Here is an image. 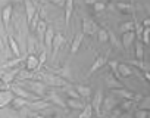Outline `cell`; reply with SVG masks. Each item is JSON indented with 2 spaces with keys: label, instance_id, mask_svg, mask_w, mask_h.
Wrapping results in <instances>:
<instances>
[{
  "label": "cell",
  "instance_id": "obj_6",
  "mask_svg": "<svg viewBox=\"0 0 150 118\" xmlns=\"http://www.w3.org/2000/svg\"><path fill=\"white\" fill-rule=\"evenodd\" d=\"M119 105V102H118V99L115 97V95H108L105 99H103V106H102V111H103V115H109V114H112L115 109H116V106Z\"/></svg>",
  "mask_w": 150,
  "mask_h": 118
},
{
  "label": "cell",
  "instance_id": "obj_23",
  "mask_svg": "<svg viewBox=\"0 0 150 118\" xmlns=\"http://www.w3.org/2000/svg\"><path fill=\"white\" fill-rule=\"evenodd\" d=\"M75 89H77V92L80 93V96L84 99V100H88L93 95V89L90 86H84V84H77L75 86Z\"/></svg>",
  "mask_w": 150,
  "mask_h": 118
},
{
  "label": "cell",
  "instance_id": "obj_15",
  "mask_svg": "<svg viewBox=\"0 0 150 118\" xmlns=\"http://www.w3.org/2000/svg\"><path fill=\"white\" fill-rule=\"evenodd\" d=\"M105 84H106V87H108V89H110V90L125 87V86H124V83H122V81H119V80L112 74V73H108V74L105 75Z\"/></svg>",
  "mask_w": 150,
  "mask_h": 118
},
{
  "label": "cell",
  "instance_id": "obj_34",
  "mask_svg": "<svg viewBox=\"0 0 150 118\" xmlns=\"http://www.w3.org/2000/svg\"><path fill=\"white\" fill-rule=\"evenodd\" d=\"M96 37H97V40H99L100 43H106V41H109V30H106V28H100Z\"/></svg>",
  "mask_w": 150,
  "mask_h": 118
},
{
  "label": "cell",
  "instance_id": "obj_50",
  "mask_svg": "<svg viewBox=\"0 0 150 118\" xmlns=\"http://www.w3.org/2000/svg\"><path fill=\"white\" fill-rule=\"evenodd\" d=\"M147 118H150V111H149V117H147Z\"/></svg>",
  "mask_w": 150,
  "mask_h": 118
},
{
  "label": "cell",
  "instance_id": "obj_44",
  "mask_svg": "<svg viewBox=\"0 0 150 118\" xmlns=\"http://www.w3.org/2000/svg\"><path fill=\"white\" fill-rule=\"evenodd\" d=\"M84 2H86V5H90V6H93V5L97 2V0H84Z\"/></svg>",
  "mask_w": 150,
  "mask_h": 118
},
{
  "label": "cell",
  "instance_id": "obj_25",
  "mask_svg": "<svg viewBox=\"0 0 150 118\" xmlns=\"http://www.w3.org/2000/svg\"><path fill=\"white\" fill-rule=\"evenodd\" d=\"M66 105H68V108H71V109H78V111H83V109H84V106H86L87 103L84 102V99H72V97H68Z\"/></svg>",
  "mask_w": 150,
  "mask_h": 118
},
{
  "label": "cell",
  "instance_id": "obj_9",
  "mask_svg": "<svg viewBox=\"0 0 150 118\" xmlns=\"http://www.w3.org/2000/svg\"><path fill=\"white\" fill-rule=\"evenodd\" d=\"M63 43H65V36L62 33H56L54 40H53V46H52V61L53 62H56L57 53H59L60 47L63 46Z\"/></svg>",
  "mask_w": 150,
  "mask_h": 118
},
{
  "label": "cell",
  "instance_id": "obj_29",
  "mask_svg": "<svg viewBox=\"0 0 150 118\" xmlns=\"http://www.w3.org/2000/svg\"><path fill=\"white\" fill-rule=\"evenodd\" d=\"M30 102H31V100H28V99H24V97L15 96V99H13V102H12L11 105H12V108H13V109H22V108L28 106V105H30Z\"/></svg>",
  "mask_w": 150,
  "mask_h": 118
},
{
  "label": "cell",
  "instance_id": "obj_8",
  "mask_svg": "<svg viewBox=\"0 0 150 118\" xmlns=\"http://www.w3.org/2000/svg\"><path fill=\"white\" fill-rule=\"evenodd\" d=\"M103 90L102 89H99L96 93H94V96H93V102H91V105H93V111L96 112V115L97 117H103V111H102V106H103Z\"/></svg>",
  "mask_w": 150,
  "mask_h": 118
},
{
  "label": "cell",
  "instance_id": "obj_5",
  "mask_svg": "<svg viewBox=\"0 0 150 118\" xmlns=\"http://www.w3.org/2000/svg\"><path fill=\"white\" fill-rule=\"evenodd\" d=\"M99 30H100V27L97 25L96 21H93V19H91L90 16H87V15L83 16V31H84L86 36L96 37L97 33H99Z\"/></svg>",
  "mask_w": 150,
  "mask_h": 118
},
{
  "label": "cell",
  "instance_id": "obj_52",
  "mask_svg": "<svg viewBox=\"0 0 150 118\" xmlns=\"http://www.w3.org/2000/svg\"><path fill=\"white\" fill-rule=\"evenodd\" d=\"M2 118H5V117H2Z\"/></svg>",
  "mask_w": 150,
  "mask_h": 118
},
{
  "label": "cell",
  "instance_id": "obj_37",
  "mask_svg": "<svg viewBox=\"0 0 150 118\" xmlns=\"http://www.w3.org/2000/svg\"><path fill=\"white\" fill-rule=\"evenodd\" d=\"M106 8H108V5H106L105 2H96V3L93 5V11H94V14H102V12L106 11Z\"/></svg>",
  "mask_w": 150,
  "mask_h": 118
},
{
  "label": "cell",
  "instance_id": "obj_45",
  "mask_svg": "<svg viewBox=\"0 0 150 118\" xmlns=\"http://www.w3.org/2000/svg\"><path fill=\"white\" fill-rule=\"evenodd\" d=\"M3 89H9V87H6V84L3 83V80L0 78V90H3Z\"/></svg>",
  "mask_w": 150,
  "mask_h": 118
},
{
  "label": "cell",
  "instance_id": "obj_40",
  "mask_svg": "<svg viewBox=\"0 0 150 118\" xmlns=\"http://www.w3.org/2000/svg\"><path fill=\"white\" fill-rule=\"evenodd\" d=\"M35 49H37V41L33 37H28V55L30 53H34Z\"/></svg>",
  "mask_w": 150,
  "mask_h": 118
},
{
  "label": "cell",
  "instance_id": "obj_7",
  "mask_svg": "<svg viewBox=\"0 0 150 118\" xmlns=\"http://www.w3.org/2000/svg\"><path fill=\"white\" fill-rule=\"evenodd\" d=\"M19 71H21V68H19V67H16V68H12V70H5V71L0 73V78L3 80V83L6 84V87H9V89H11V84L16 80V77H18Z\"/></svg>",
  "mask_w": 150,
  "mask_h": 118
},
{
  "label": "cell",
  "instance_id": "obj_49",
  "mask_svg": "<svg viewBox=\"0 0 150 118\" xmlns=\"http://www.w3.org/2000/svg\"><path fill=\"white\" fill-rule=\"evenodd\" d=\"M47 118H60V117H47Z\"/></svg>",
  "mask_w": 150,
  "mask_h": 118
},
{
  "label": "cell",
  "instance_id": "obj_11",
  "mask_svg": "<svg viewBox=\"0 0 150 118\" xmlns=\"http://www.w3.org/2000/svg\"><path fill=\"white\" fill-rule=\"evenodd\" d=\"M49 71L57 74L59 77L65 78L66 81H74V78H72V71H71V67H69L68 64H65V65L60 67V68H49Z\"/></svg>",
  "mask_w": 150,
  "mask_h": 118
},
{
  "label": "cell",
  "instance_id": "obj_46",
  "mask_svg": "<svg viewBox=\"0 0 150 118\" xmlns=\"http://www.w3.org/2000/svg\"><path fill=\"white\" fill-rule=\"evenodd\" d=\"M0 50H2V52H5V44H3L2 38H0Z\"/></svg>",
  "mask_w": 150,
  "mask_h": 118
},
{
  "label": "cell",
  "instance_id": "obj_16",
  "mask_svg": "<svg viewBox=\"0 0 150 118\" xmlns=\"http://www.w3.org/2000/svg\"><path fill=\"white\" fill-rule=\"evenodd\" d=\"M84 36H86L84 31H78L77 34L74 36V38L71 41V55H75L80 50V47L83 44V40H84Z\"/></svg>",
  "mask_w": 150,
  "mask_h": 118
},
{
  "label": "cell",
  "instance_id": "obj_1",
  "mask_svg": "<svg viewBox=\"0 0 150 118\" xmlns=\"http://www.w3.org/2000/svg\"><path fill=\"white\" fill-rule=\"evenodd\" d=\"M35 80H40V81H43L44 84H47V86H52V87H65V86H68L69 84V81H66L65 78H62V77H59L57 74H54V73H52V71H43V70H40L38 73H37V78Z\"/></svg>",
  "mask_w": 150,
  "mask_h": 118
},
{
  "label": "cell",
  "instance_id": "obj_22",
  "mask_svg": "<svg viewBox=\"0 0 150 118\" xmlns=\"http://www.w3.org/2000/svg\"><path fill=\"white\" fill-rule=\"evenodd\" d=\"M54 36H56V33H54L53 27H49L47 31H46V36H44V49H46L47 52H52V46H53Z\"/></svg>",
  "mask_w": 150,
  "mask_h": 118
},
{
  "label": "cell",
  "instance_id": "obj_27",
  "mask_svg": "<svg viewBox=\"0 0 150 118\" xmlns=\"http://www.w3.org/2000/svg\"><path fill=\"white\" fill-rule=\"evenodd\" d=\"M134 73H135V70L131 65H128V64H119V74H121L122 78H128Z\"/></svg>",
  "mask_w": 150,
  "mask_h": 118
},
{
  "label": "cell",
  "instance_id": "obj_17",
  "mask_svg": "<svg viewBox=\"0 0 150 118\" xmlns=\"http://www.w3.org/2000/svg\"><path fill=\"white\" fill-rule=\"evenodd\" d=\"M12 14H13V6L9 3L3 8L2 11V22L5 25V30L8 31L9 30V24H11V19H12Z\"/></svg>",
  "mask_w": 150,
  "mask_h": 118
},
{
  "label": "cell",
  "instance_id": "obj_31",
  "mask_svg": "<svg viewBox=\"0 0 150 118\" xmlns=\"http://www.w3.org/2000/svg\"><path fill=\"white\" fill-rule=\"evenodd\" d=\"M119 31H121L122 34L129 33V31H135V24H134V21H127V22H122V24L119 25Z\"/></svg>",
  "mask_w": 150,
  "mask_h": 118
},
{
  "label": "cell",
  "instance_id": "obj_24",
  "mask_svg": "<svg viewBox=\"0 0 150 118\" xmlns=\"http://www.w3.org/2000/svg\"><path fill=\"white\" fill-rule=\"evenodd\" d=\"M63 8H65V27L69 28L71 16H72V12H74V0H66Z\"/></svg>",
  "mask_w": 150,
  "mask_h": 118
},
{
  "label": "cell",
  "instance_id": "obj_26",
  "mask_svg": "<svg viewBox=\"0 0 150 118\" xmlns=\"http://www.w3.org/2000/svg\"><path fill=\"white\" fill-rule=\"evenodd\" d=\"M47 28H49V25L46 24V21H40L38 22V25H37V30H35V34H37V38L40 40V43H43L44 44V36H46V31H47Z\"/></svg>",
  "mask_w": 150,
  "mask_h": 118
},
{
  "label": "cell",
  "instance_id": "obj_42",
  "mask_svg": "<svg viewBox=\"0 0 150 118\" xmlns=\"http://www.w3.org/2000/svg\"><path fill=\"white\" fill-rule=\"evenodd\" d=\"M49 2L53 3V5H56V6H65L66 0H49Z\"/></svg>",
  "mask_w": 150,
  "mask_h": 118
},
{
  "label": "cell",
  "instance_id": "obj_19",
  "mask_svg": "<svg viewBox=\"0 0 150 118\" xmlns=\"http://www.w3.org/2000/svg\"><path fill=\"white\" fill-rule=\"evenodd\" d=\"M50 106H52V103H50L47 99L33 100V102H30V105H28V108H30L31 111H44V109H47V108H50Z\"/></svg>",
  "mask_w": 150,
  "mask_h": 118
},
{
  "label": "cell",
  "instance_id": "obj_43",
  "mask_svg": "<svg viewBox=\"0 0 150 118\" xmlns=\"http://www.w3.org/2000/svg\"><path fill=\"white\" fill-rule=\"evenodd\" d=\"M143 27L144 28H150V18H147V19L143 21Z\"/></svg>",
  "mask_w": 150,
  "mask_h": 118
},
{
  "label": "cell",
  "instance_id": "obj_51",
  "mask_svg": "<svg viewBox=\"0 0 150 118\" xmlns=\"http://www.w3.org/2000/svg\"><path fill=\"white\" fill-rule=\"evenodd\" d=\"M129 2H132V0H129Z\"/></svg>",
  "mask_w": 150,
  "mask_h": 118
},
{
  "label": "cell",
  "instance_id": "obj_41",
  "mask_svg": "<svg viewBox=\"0 0 150 118\" xmlns=\"http://www.w3.org/2000/svg\"><path fill=\"white\" fill-rule=\"evenodd\" d=\"M47 53H49V52L44 49V50H41V53H40V56H38V61H40V68H43V67H44V64H46Z\"/></svg>",
  "mask_w": 150,
  "mask_h": 118
},
{
  "label": "cell",
  "instance_id": "obj_28",
  "mask_svg": "<svg viewBox=\"0 0 150 118\" xmlns=\"http://www.w3.org/2000/svg\"><path fill=\"white\" fill-rule=\"evenodd\" d=\"M8 44H9V49L12 50V53L15 55V56H21V50H19V44H18V41L15 40V37L13 36H8Z\"/></svg>",
  "mask_w": 150,
  "mask_h": 118
},
{
  "label": "cell",
  "instance_id": "obj_33",
  "mask_svg": "<svg viewBox=\"0 0 150 118\" xmlns=\"http://www.w3.org/2000/svg\"><path fill=\"white\" fill-rule=\"evenodd\" d=\"M137 108L150 111V96H143V97L137 102Z\"/></svg>",
  "mask_w": 150,
  "mask_h": 118
},
{
  "label": "cell",
  "instance_id": "obj_38",
  "mask_svg": "<svg viewBox=\"0 0 150 118\" xmlns=\"http://www.w3.org/2000/svg\"><path fill=\"white\" fill-rule=\"evenodd\" d=\"M147 117H149V111H146V109L137 108L134 111V118H147Z\"/></svg>",
  "mask_w": 150,
  "mask_h": 118
},
{
  "label": "cell",
  "instance_id": "obj_3",
  "mask_svg": "<svg viewBox=\"0 0 150 118\" xmlns=\"http://www.w3.org/2000/svg\"><path fill=\"white\" fill-rule=\"evenodd\" d=\"M109 56H110V49H109L105 55H97L96 59H94V62H93V65L90 67V70H88V73H87V77H91L96 71L102 70V68L109 62Z\"/></svg>",
  "mask_w": 150,
  "mask_h": 118
},
{
  "label": "cell",
  "instance_id": "obj_30",
  "mask_svg": "<svg viewBox=\"0 0 150 118\" xmlns=\"http://www.w3.org/2000/svg\"><path fill=\"white\" fill-rule=\"evenodd\" d=\"M135 58L137 61H144V46H143V41L137 40L135 43Z\"/></svg>",
  "mask_w": 150,
  "mask_h": 118
},
{
  "label": "cell",
  "instance_id": "obj_35",
  "mask_svg": "<svg viewBox=\"0 0 150 118\" xmlns=\"http://www.w3.org/2000/svg\"><path fill=\"white\" fill-rule=\"evenodd\" d=\"M40 14H41V11H37V14L34 15L33 21L30 22V30H31L33 33H35V30H37V25H38V22L41 21V18H40Z\"/></svg>",
  "mask_w": 150,
  "mask_h": 118
},
{
  "label": "cell",
  "instance_id": "obj_47",
  "mask_svg": "<svg viewBox=\"0 0 150 118\" xmlns=\"http://www.w3.org/2000/svg\"><path fill=\"white\" fill-rule=\"evenodd\" d=\"M33 118H47V117H41L38 114H33Z\"/></svg>",
  "mask_w": 150,
  "mask_h": 118
},
{
  "label": "cell",
  "instance_id": "obj_39",
  "mask_svg": "<svg viewBox=\"0 0 150 118\" xmlns=\"http://www.w3.org/2000/svg\"><path fill=\"white\" fill-rule=\"evenodd\" d=\"M109 41L112 43V47H116V49L121 47V46H119V41H118V38H116V36H115L113 31H110V30H109Z\"/></svg>",
  "mask_w": 150,
  "mask_h": 118
},
{
  "label": "cell",
  "instance_id": "obj_36",
  "mask_svg": "<svg viewBox=\"0 0 150 118\" xmlns=\"http://www.w3.org/2000/svg\"><path fill=\"white\" fill-rule=\"evenodd\" d=\"M134 105H137V102H134V100H128V99H124V102L119 105V108H121L122 112H127V111H129Z\"/></svg>",
  "mask_w": 150,
  "mask_h": 118
},
{
  "label": "cell",
  "instance_id": "obj_14",
  "mask_svg": "<svg viewBox=\"0 0 150 118\" xmlns=\"http://www.w3.org/2000/svg\"><path fill=\"white\" fill-rule=\"evenodd\" d=\"M112 8L116 9V11H119L122 15H135L134 6H132L131 2H116Z\"/></svg>",
  "mask_w": 150,
  "mask_h": 118
},
{
  "label": "cell",
  "instance_id": "obj_4",
  "mask_svg": "<svg viewBox=\"0 0 150 118\" xmlns=\"http://www.w3.org/2000/svg\"><path fill=\"white\" fill-rule=\"evenodd\" d=\"M11 90L15 93V96H19V97H24V99H28V100H38L41 97H38L37 95H34L33 92H30L28 89H25L24 86L21 84H16V83H12L11 84Z\"/></svg>",
  "mask_w": 150,
  "mask_h": 118
},
{
  "label": "cell",
  "instance_id": "obj_48",
  "mask_svg": "<svg viewBox=\"0 0 150 118\" xmlns=\"http://www.w3.org/2000/svg\"><path fill=\"white\" fill-rule=\"evenodd\" d=\"M37 2H40V3H41V5H43V3H44V2H46V0H37Z\"/></svg>",
  "mask_w": 150,
  "mask_h": 118
},
{
  "label": "cell",
  "instance_id": "obj_32",
  "mask_svg": "<svg viewBox=\"0 0 150 118\" xmlns=\"http://www.w3.org/2000/svg\"><path fill=\"white\" fill-rule=\"evenodd\" d=\"M78 118H93V105L91 103H87L84 106V109L80 112Z\"/></svg>",
  "mask_w": 150,
  "mask_h": 118
},
{
  "label": "cell",
  "instance_id": "obj_10",
  "mask_svg": "<svg viewBox=\"0 0 150 118\" xmlns=\"http://www.w3.org/2000/svg\"><path fill=\"white\" fill-rule=\"evenodd\" d=\"M15 99V93L11 89H3L0 90V109L6 108L8 105H11Z\"/></svg>",
  "mask_w": 150,
  "mask_h": 118
},
{
  "label": "cell",
  "instance_id": "obj_2",
  "mask_svg": "<svg viewBox=\"0 0 150 118\" xmlns=\"http://www.w3.org/2000/svg\"><path fill=\"white\" fill-rule=\"evenodd\" d=\"M21 86H24L25 89H28L30 92H33L34 95H37L38 97L46 96V87L47 84H44L40 80H27V81H21Z\"/></svg>",
  "mask_w": 150,
  "mask_h": 118
},
{
  "label": "cell",
  "instance_id": "obj_12",
  "mask_svg": "<svg viewBox=\"0 0 150 118\" xmlns=\"http://www.w3.org/2000/svg\"><path fill=\"white\" fill-rule=\"evenodd\" d=\"M44 99H47L52 105H57V106H59V108H62V109H68L66 102H65V100L62 99V96H60V95H57L54 90L49 92V93H47V96H46Z\"/></svg>",
  "mask_w": 150,
  "mask_h": 118
},
{
  "label": "cell",
  "instance_id": "obj_18",
  "mask_svg": "<svg viewBox=\"0 0 150 118\" xmlns=\"http://www.w3.org/2000/svg\"><path fill=\"white\" fill-rule=\"evenodd\" d=\"M24 5H25V14H27V22H28V25H30V22L33 21V18H34V15L37 14V6L34 5V2L33 0H24Z\"/></svg>",
  "mask_w": 150,
  "mask_h": 118
},
{
  "label": "cell",
  "instance_id": "obj_20",
  "mask_svg": "<svg viewBox=\"0 0 150 118\" xmlns=\"http://www.w3.org/2000/svg\"><path fill=\"white\" fill-rule=\"evenodd\" d=\"M137 40V36H135V31H129V33H125L122 34V47L128 52L131 49V46L134 44V41Z\"/></svg>",
  "mask_w": 150,
  "mask_h": 118
},
{
  "label": "cell",
  "instance_id": "obj_13",
  "mask_svg": "<svg viewBox=\"0 0 150 118\" xmlns=\"http://www.w3.org/2000/svg\"><path fill=\"white\" fill-rule=\"evenodd\" d=\"M25 68L30 71H40V61H38V56L35 53H30L25 58Z\"/></svg>",
  "mask_w": 150,
  "mask_h": 118
},
{
  "label": "cell",
  "instance_id": "obj_21",
  "mask_svg": "<svg viewBox=\"0 0 150 118\" xmlns=\"http://www.w3.org/2000/svg\"><path fill=\"white\" fill-rule=\"evenodd\" d=\"M25 58H27V56H25ZM25 58L15 56L13 59H9V61H6L5 64L0 65V70L5 71V70H12V68H16V67H19V65H21V62H22V61H25Z\"/></svg>",
  "mask_w": 150,
  "mask_h": 118
}]
</instances>
